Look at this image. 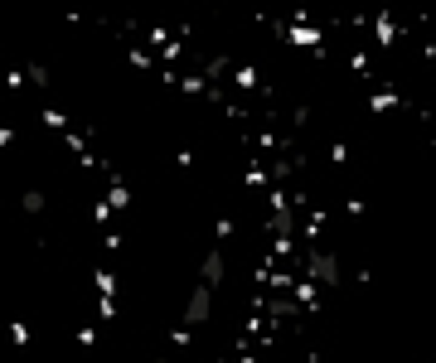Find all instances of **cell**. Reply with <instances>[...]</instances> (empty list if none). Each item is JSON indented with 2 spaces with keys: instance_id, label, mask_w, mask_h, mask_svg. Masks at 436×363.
I'll return each instance as SVG.
<instances>
[{
  "instance_id": "1",
  "label": "cell",
  "mask_w": 436,
  "mask_h": 363,
  "mask_svg": "<svg viewBox=\"0 0 436 363\" xmlns=\"http://www.w3.org/2000/svg\"><path fill=\"white\" fill-rule=\"evenodd\" d=\"M305 277L320 281V286H334V281H339V262H334L329 252H315V257H310V267H305Z\"/></svg>"
},
{
  "instance_id": "3",
  "label": "cell",
  "mask_w": 436,
  "mask_h": 363,
  "mask_svg": "<svg viewBox=\"0 0 436 363\" xmlns=\"http://www.w3.org/2000/svg\"><path fill=\"white\" fill-rule=\"evenodd\" d=\"M199 277H204V286H218V281H223V252H209V257H204Z\"/></svg>"
},
{
  "instance_id": "4",
  "label": "cell",
  "mask_w": 436,
  "mask_h": 363,
  "mask_svg": "<svg viewBox=\"0 0 436 363\" xmlns=\"http://www.w3.org/2000/svg\"><path fill=\"white\" fill-rule=\"evenodd\" d=\"M156 363H170V359H156Z\"/></svg>"
},
{
  "instance_id": "2",
  "label": "cell",
  "mask_w": 436,
  "mask_h": 363,
  "mask_svg": "<svg viewBox=\"0 0 436 363\" xmlns=\"http://www.w3.org/2000/svg\"><path fill=\"white\" fill-rule=\"evenodd\" d=\"M209 306H214V286H194L190 291V306H185V315H190V325H199V320H209Z\"/></svg>"
}]
</instances>
